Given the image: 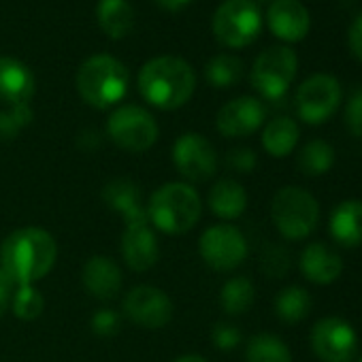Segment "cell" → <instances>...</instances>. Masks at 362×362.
Masks as SVG:
<instances>
[{"mask_svg": "<svg viewBox=\"0 0 362 362\" xmlns=\"http://www.w3.org/2000/svg\"><path fill=\"white\" fill-rule=\"evenodd\" d=\"M56 260L58 243L39 226L18 228L0 245V269L16 286H35L45 279Z\"/></svg>", "mask_w": 362, "mask_h": 362, "instance_id": "cell-1", "label": "cell"}, {"mask_svg": "<svg viewBox=\"0 0 362 362\" xmlns=\"http://www.w3.org/2000/svg\"><path fill=\"white\" fill-rule=\"evenodd\" d=\"M139 92L145 103L160 111L184 107L197 90V73L179 56H158L139 71Z\"/></svg>", "mask_w": 362, "mask_h": 362, "instance_id": "cell-2", "label": "cell"}, {"mask_svg": "<svg viewBox=\"0 0 362 362\" xmlns=\"http://www.w3.org/2000/svg\"><path fill=\"white\" fill-rule=\"evenodd\" d=\"M145 211L149 226L164 235H184L199 224L203 201L186 181H168L149 197Z\"/></svg>", "mask_w": 362, "mask_h": 362, "instance_id": "cell-3", "label": "cell"}, {"mask_svg": "<svg viewBox=\"0 0 362 362\" xmlns=\"http://www.w3.org/2000/svg\"><path fill=\"white\" fill-rule=\"evenodd\" d=\"M128 69L109 54L90 56L77 71V92L94 109L117 105L128 92Z\"/></svg>", "mask_w": 362, "mask_h": 362, "instance_id": "cell-4", "label": "cell"}, {"mask_svg": "<svg viewBox=\"0 0 362 362\" xmlns=\"http://www.w3.org/2000/svg\"><path fill=\"white\" fill-rule=\"evenodd\" d=\"M271 218L284 239L300 241L315 230L320 220V205L307 190L298 186H286L273 197Z\"/></svg>", "mask_w": 362, "mask_h": 362, "instance_id": "cell-5", "label": "cell"}, {"mask_svg": "<svg viewBox=\"0 0 362 362\" xmlns=\"http://www.w3.org/2000/svg\"><path fill=\"white\" fill-rule=\"evenodd\" d=\"M262 33V13L256 0H224L214 16L216 39L233 49L252 45Z\"/></svg>", "mask_w": 362, "mask_h": 362, "instance_id": "cell-6", "label": "cell"}, {"mask_svg": "<svg viewBox=\"0 0 362 362\" xmlns=\"http://www.w3.org/2000/svg\"><path fill=\"white\" fill-rule=\"evenodd\" d=\"M298 71L296 52L288 45H273L264 49L250 73L254 90L267 100H279L286 96Z\"/></svg>", "mask_w": 362, "mask_h": 362, "instance_id": "cell-7", "label": "cell"}, {"mask_svg": "<svg viewBox=\"0 0 362 362\" xmlns=\"http://www.w3.org/2000/svg\"><path fill=\"white\" fill-rule=\"evenodd\" d=\"M109 139L124 151L141 153L158 141L156 117L139 105H122L107 119Z\"/></svg>", "mask_w": 362, "mask_h": 362, "instance_id": "cell-8", "label": "cell"}, {"mask_svg": "<svg viewBox=\"0 0 362 362\" xmlns=\"http://www.w3.org/2000/svg\"><path fill=\"white\" fill-rule=\"evenodd\" d=\"M341 83L328 73H317L307 77L296 90V113L309 126H320L328 122L341 105Z\"/></svg>", "mask_w": 362, "mask_h": 362, "instance_id": "cell-9", "label": "cell"}, {"mask_svg": "<svg viewBox=\"0 0 362 362\" xmlns=\"http://www.w3.org/2000/svg\"><path fill=\"white\" fill-rule=\"evenodd\" d=\"M170 156L177 173L186 179V184H203L218 170V151L211 141L199 132L181 134L175 141Z\"/></svg>", "mask_w": 362, "mask_h": 362, "instance_id": "cell-10", "label": "cell"}, {"mask_svg": "<svg viewBox=\"0 0 362 362\" xmlns=\"http://www.w3.org/2000/svg\"><path fill=\"white\" fill-rule=\"evenodd\" d=\"M199 254L214 271H235L247 258V241L237 226L216 224L201 235Z\"/></svg>", "mask_w": 362, "mask_h": 362, "instance_id": "cell-11", "label": "cell"}, {"mask_svg": "<svg viewBox=\"0 0 362 362\" xmlns=\"http://www.w3.org/2000/svg\"><path fill=\"white\" fill-rule=\"evenodd\" d=\"M311 349L322 362H351L358 351V334L343 317H322L309 334Z\"/></svg>", "mask_w": 362, "mask_h": 362, "instance_id": "cell-12", "label": "cell"}, {"mask_svg": "<svg viewBox=\"0 0 362 362\" xmlns=\"http://www.w3.org/2000/svg\"><path fill=\"white\" fill-rule=\"evenodd\" d=\"M124 315L147 330L164 328L173 320V300L156 286H134L124 296Z\"/></svg>", "mask_w": 362, "mask_h": 362, "instance_id": "cell-13", "label": "cell"}, {"mask_svg": "<svg viewBox=\"0 0 362 362\" xmlns=\"http://www.w3.org/2000/svg\"><path fill=\"white\" fill-rule=\"evenodd\" d=\"M267 117V107L262 100L254 96H239L230 103H226L218 111L216 126L220 134L228 139H241L254 134Z\"/></svg>", "mask_w": 362, "mask_h": 362, "instance_id": "cell-14", "label": "cell"}, {"mask_svg": "<svg viewBox=\"0 0 362 362\" xmlns=\"http://www.w3.org/2000/svg\"><path fill=\"white\" fill-rule=\"evenodd\" d=\"M269 30L284 43H298L311 28V18L300 0H273L267 11Z\"/></svg>", "mask_w": 362, "mask_h": 362, "instance_id": "cell-15", "label": "cell"}, {"mask_svg": "<svg viewBox=\"0 0 362 362\" xmlns=\"http://www.w3.org/2000/svg\"><path fill=\"white\" fill-rule=\"evenodd\" d=\"M119 252L128 269L143 273L149 271L160 256V245L149 222L145 224H126L119 241Z\"/></svg>", "mask_w": 362, "mask_h": 362, "instance_id": "cell-16", "label": "cell"}, {"mask_svg": "<svg viewBox=\"0 0 362 362\" xmlns=\"http://www.w3.org/2000/svg\"><path fill=\"white\" fill-rule=\"evenodd\" d=\"M37 90L33 71L18 58L0 56V100L9 107L30 105Z\"/></svg>", "mask_w": 362, "mask_h": 362, "instance_id": "cell-17", "label": "cell"}, {"mask_svg": "<svg viewBox=\"0 0 362 362\" xmlns=\"http://www.w3.org/2000/svg\"><path fill=\"white\" fill-rule=\"evenodd\" d=\"M103 201L105 205L119 214L126 224H145L147 222V211L143 205L141 188L130 179H111L109 184L103 188Z\"/></svg>", "mask_w": 362, "mask_h": 362, "instance_id": "cell-18", "label": "cell"}, {"mask_svg": "<svg viewBox=\"0 0 362 362\" xmlns=\"http://www.w3.org/2000/svg\"><path fill=\"white\" fill-rule=\"evenodd\" d=\"M83 288L98 300H111L119 294L124 277L119 267L107 256H92L81 271Z\"/></svg>", "mask_w": 362, "mask_h": 362, "instance_id": "cell-19", "label": "cell"}, {"mask_svg": "<svg viewBox=\"0 0 362 362\" xmlns=\"http://www.w3.org/2000/svg\"><path fill=\"white\" fill-rule=\"evenodd\" d=\"M300 271L307 281L317 286H328L339 279L343 271V260L328 245L315 241L309 243L300 254Z\"/></svg>", "mask_w": 362, "mask_h": 362, "instance_id": "cell-20", "label": "cell"}, {"mask_svg": "<svg viewBox=\"0 0 362 362\" xmlns=\"http://www.w3.org/2000/svg\"><path fill=\"white\" fill-rule=\"evenodd\" d=\"M328 233L341 247L362 245V201L349 199L339 203L330 214Z\"/></svg>", "mask_w": 362, "mask_h": 362, "instance_id": "cell-21", "label": "cell"}, {"mask_svg": "<svg viewBox=\"0 0 362 362\" xmlns=\"http://www.w3.org/2000/svg\"><path fill=\"white\" fill-rule=\"evenodd\" d=\"M209 209L222 220H237L247 209V192L235 179H220L209 190Z\"/></svg>", "mask_w": 362, "mask_h": 362, "instance_id": "cell-22", "label": "cell"}, {"mask_svg": "<svg viewBox=\"0 0 362 362\" xmlns=\"http://www.w3.org/2000/svg\"><path fill=\"white\" fill-rule=\"evenodd\" d=\"M298 139H300L298 124L292 117H286V115H279V117L271 119L262 130V147L273 158L290 156L296 149Z\"/></svg>", "mask_w": 362, "mask_h": 362, "instance_id": "cell-23", "label": "cell"}, {"mask_svg": "<svg viewBox=\"0 0 362 362\" xmlns=\"http://www.w3.org/2000/svg\"><path fill=\"white\" fill-rule=\"evenodd\" d=\"M98 24L111 39H124L134 26V13L128 0H98Z\"/></svg>", "mask_w": 362, "mask_h": 362, "instance_id": "cell-24", "label": "cell"}, {"mask_svg": "<svg viewBox=\"0 0 362 362\" xmlns=\"http://www.w3.org/2000/svg\"><path fill=\"white\" fill-rule=\"evenodd\" d=\"M332 164H334V149L330 147V143L322 139H313L305 143L296 156V166L307 177L326 175L332 168Z\"/></svg>", "mask_w": 362, "mask_h": 362, "instance_id": "cell-25", "label": "cell"}, {"mask_svg": "<svg viewBox=\"0 0 362 362\" xmlns=\"http://www.w3.org/2000/svg\"><path fill=\"white\" fill-rule=\"evenodd\" d=\"M245 362H292L290 347L271 332L254 334L245 347Z\"/></svg>", "mask_w": 362, "mask_h": 362, "instance_id": "cell-26", "label": "cell"}, {"mask_svg": "<svg viewBox=\"0 0 362 362\" xmlns=\"http://www.w3.org/2000/svg\"><path fill=\"white\" fill-rule=\"evenodd\" d=\"M311 311V296L300 286H288L275 296V313L286 324L305 320Z\"/></svg>", "mask_w": 362, "mask_h": 362, "instance_id": "cell-27", "label": "cell"}, {"mask_svg": "<svg viewBox=\"0 0 362 362\" xmlns=\"http://www.w3.org/2000/svg\"><path fill=\"white\" fill-rule=\"evenodd\" d=\"M254 284L247 277H230L220 290V305L228 315H241L254 305Z\"/></svg>", "mask_w": 362, "mask_h": 362, "instance_id": "cell-28", "label": "cell"}, {"mask_svg": "<svg viewBox=\"0 0 362 362\" xmlns=\"http://www.w3.org/2000/svg\"><path fill=\"white\" fill-rule=\"evenodd\" d=\"M243 77V62L237 56L220 54L211 58L205 66V79L214 88H233Z\"/></svg>", "mask_w": 362, "mask_h": 362, "instance_id": "cell-29", "label": "cell"}, {"mask_svg": "<svg viewBox=\"0 0 362 362\" xmlns=\"http://www.w3.org/2000/svg\"><path fill=\"white\" fill-rule=\"evenodd\" d=\"M45 309V298L35 286H18L11 296V311L24 322L37 320Z\"/></svg>", "mask_w": 362, "mask_h": 362, "instance_id": "cell-30", "label": "cell"}, {"mask_svg": "<svg viewBox=\"0 0 362 362\" xmlns=\"http://www.w3.org/2000/svg\"><path fill=\"white\" fill-rule=\"evenodd\" d=\"M33 122L30 105H16L9 111H0V143L13 141Z\"/></svg>", "mask_w": 362, "mask_h": 362, "instance_id": "cell-31", "label": "cell"}, {"mask_svg": "<svg viewBox=\"0 0 362 362\" xmlns=\"http://www.w3.org/2000/svg\"><path fill=\"white\" fill-rule=\"evenodd\" d=\"M290 269V254L279 245H269L262 254V271L269 277H284Z\"/></svg>", "mask_w": 362, "mask_h": 362, "instance_id": "cell-32", "label": "cell"}, {"mask_svg": "<svg viewBox=\"0 0 362 362\" xmlns=\"http://www.w3.org/2000/svg\"><path fill=\"white\" fill-rule=\"evenodd\" d=\"M343 119H345V128L349 130V134L362 139V88H356L351 96L347 98Z\"/></svg>", "mask_w": 362, "mask_h": 362, "instance_id": "cell-33", "label": "cell"}, {"mask_svg": "<svg viewBox=\"0 0 362 362\" xmlns=\"http://www.w3.org/2000/svg\"><path fill=\"white\" fill-rule=\"evenodd\" d=\"M241 339H243V334H241V330H239L235 324L220 322V324H216L214 330H211V341H214V345H216L218 349H222V351H230V349L239 347Z\"/></svg>", "mask_w": 362, "mask_h": 362, "instance_id": "cell-34", "label": "cell"}, {"mask_svg": "<svg viewBox=\"0 0 362 362\" xmlns=\"http://www.w3.org/2000/svg\"><path fill=\"white\" fill-rule=\"evenodd\" d=\"M258 160L256 153L250 147H235L226 153V166L237 173H252L256 168Z\"/></svg>", "mask_w": 362, "mask_h": 362, "instance_id": "cell-35", "label": "cell"}, {"mask_svg": "<svg viewBox=\"0 0 362 362\" xmlns=\"http://www.w3.org/2000/svg\"><path fill=\"white\" fill-rule=\"evenodd\" d=\"M119 328V315L111 309H100L92 317V330L98 337H111Z\"/></svg>", "mask_w": 362, "mask_h": 362, "instance_id": "cell-36", "label": "cell"}, {"mask_svg": "<svg viewBox=\"0 0 362 362\" xmlns=\"http://www.w3.org/2000/svg\"><path fill=\"white\" fill-rule=\"evenodd\" d=\"M347 45H349L351 56L362 64V13H358V16L354 18V22L349 24V30H347Z\"/></svg>", "mask_w": 362, "mask_h": 362, "instance_id": "cell-37", "label": "cell"}, {"mask_svg": "<svg viewBox=\"0 0 362 362\" xmlns=\"http://www.w3.org/2000/svg\"><path fill=\"white\" fill-rule=\"evenodd\" d=\"M16 284L7 277V273L0 269V320L5 317V313L11 309V296L16 292Z\"/></svg>", "mask_w": 362, "mask_h": 362, "instance_id": "cell-38", "label": "cell"}, {"mask_svg": "<svg viewBox=\"0 0 362 362\" xmlns=\"http://www.w3.org/2000/svg\"><path fill=\"white\" fill-rule=\"evenodd\" d=\"M156 3L162 7V9H166V11H181L184 7H188L192 0H156Z\"/></svg>", "mask_w": 362, "mask_h": 362, "instance_id": "cell-39", "label": "cell"}, {"mask_svg": "<svg viewBox=\"0 0 362 362\" xmlns=\"http://www.w3.org/2000/svg\"><path fill=\"white\" fill-rule=\"evenodd\" d=\"M173 362H207V358H203L201 354H184V356L175 358Z\"/></svg>", "mask_w": 362, "mask_h": 362, "instance_id": "cell-40", "label": "cell"}, {"mask_svg": "<svg viewBox=\"0 0 362 362\" xmlns=\"http://www.w3.org/2000/svg\"><path fill=\"white\" fill-rule=\"evenodd\" d=\"M260 3H273V0H260Z\"/></svg>", "mask_w": 362, "mask_h": 362, "instance_id": "cell-41", "label": "cell"}, {"mask_svg": "<svg viewBox=\"0 0 362 362\" xmlns=\"http://www.w3.org/2000/svg\"><path fill=\"white\" fill-rule=\"evenodd\" d=\"M358 362H362V358H360V360H358Z\"/></svg>", "mask_w": 362, "mask_h": 362, "instance_id": "cell-42", "label": "cell"}]
</instances>
